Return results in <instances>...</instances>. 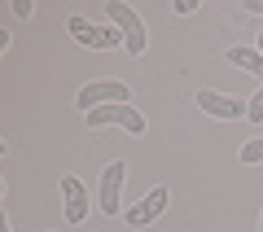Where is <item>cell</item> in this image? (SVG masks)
Here are the masks:
<instances>
[{
	"label": "cell",
	"mask_w": 263,
	"mask_h": 232,
	"mask_svg": "<svg viewBox=\"0 0 263 232\" xmlns=\"http://www.w3.org/2000/svg\"><path fill=\"white\" fill-rule=\"evenodd\" d=\"M105 22H114L123 35V48H127L132 57H141L145 44H149V35H145V22L141 13L132 9V5H119V0H105Z\"/></svg>",
	"instance_id": "6da1fadb"
},
{
	"label": "cell",
	"mask_w": 263,
	"mask_h": 232,
	"mask_svg": "<svg viewBox=\"0 0 263 232\" xmlns=\"http://www.w3.org/2000/svg\"><path fill=\"white\" fill-rule=\"evenodd\" d=\"M66 31H70V40H79L84 48H123V35L114 22H92L84 18V13H70L66 18Z\"/></svg>",
	"instance_id": "7a4b0ae2"
},
{
	"label": "cell",
	"mask_w": 263,
	"mask_h": 232,
	"mask_svg": "<svg viewBox=\"0 0 263 232\" xmlns=\"http://www.w3.org/2000/svg\"><path fill=\"white\" fill-rule=\"evenodd\" d=\"M84 123L88 127H127L132 136H141L149 123H145V114L136 110L132 101H123V105H101V110H92V114H84Z\"/></svg>",
	"instance_id": "3957f363"
},
{
	"label": "cell",
	"mask_w": 263,
	"mask_h": 232,
	"mask_svg": "<svg viewBox=\"0 0 263 232\" xmlns=\"http://www.w3.org/2000/svg\"><path fill=\"white\" fill-rule=\"evenodd\" d=\"M193 101H197V110L211 114V119H228V123L250 119V101H241V96H228V92H215V88H202Z\"/></svg>",
	"instance_id": "277c9868"
},
{
	"label": "cell",
	"mask_w": 263,
	"mask_h": 232,
	"mask_svg": "<svg viewBox=\"0 0 263 232\" xmlns=\"http://www.w3.org/2000/svg\"><path fill=\"white\" fill-rule=\"evenodd\" d=\"M75 101H79V110H84V114H92V110H101V105H123V101H132V92H127L123 79H101V84L79 88Z\"/></svg>",
	"instance_id": "5b68a950"
},
{
	"label": "cell",
	"mask_w": 263,
	"mask_h": 232,
	"mask_svg": "<svg viewBox=\"0 0 263 232\" xmlns=\"http://www.w3.org/2000/svg\"><path fill=\"white\" fill-rule=\"evenodd\" d=\"M123 180H127V162H123V158L105 162L101 188H97V202H101L105 215H123Z\"/></svg>",
	"instance_id": "8992f818"
},
{
	"label": "cell",
	"mask_w": 263,
	"mask_h": 232,
	"mask_svg": "<svg viewBox=\"0 0 263 232\" xmlns=\"http://www.w3.org/2000/svg\"><path fill=\"white\" fill-rule=\"evenodd\" d=\"M162 210H167V188H154V193H145L132 210H123V219H127V228H149Z\"/></svg>",
	"instance_id": "52a82bcc"
},
{
	"label": "cell",
	"mask_w": 263,
	"mask_h": 232,
	"mask_svg": "<svg viewBox=\"0 0 263 232\" xmlns=\"http://www.w3.org/2000/svg\"><path fill=\"white\" fill-rule=\"evenodd\" d=\"M62 215L70 223L88 219V188L79 184V176H62Z\"/></svg>",
	"instance_id": "ba28073f"
},
{
	"label": "cell",
	"mask_w": 263,
	"mask_h": 232,
	"mask_svg": "<svg viewBox=\"0 0 263 232\" xmlns=\"http://www.w3.org/2000/svg\"><path fill=\"white\" fill-rule=\"evenodd\" d=\"M228 62H233L237 66V70H246V74H259V79H263V53H259V48H246V44H233V48H228Z\"/></svg>",
	"instance_id": "9c48e42d"
},
{
	"label": "cell",
	"mask_w": 263,
	"mask_h": 232,
	"mask_svg": "<svg viewBox=\"0 0 263 232\" xmlns=\"http://www.w3.org/2000/svg\"><path fill=\"white\" fill-rule=\"evenodd\" d=\"M237 158H241L246 167H259V162H263V136L246 140V145H241V153H237Z\"/></svg>",
	"instance_id": "30bf717a"
},
{
	"label": "cell",
	"mask_w": 263,
	"mask_h": 232,
	"mask_svg": "<svg viewBox=\"0 0 263 232\" xmlns=\"http://www.w3.org/2000/svg\"><path fill=\"white\" fill-rule=\"evenodd\" d=\"M250 123H263V84H259V92L250 96Z\"/></svg>",
	"instance_id": "8fae6325"
},
{
	"label": "cell",
	"mask_w": 263,
	"mask_h": 232,
	"mask_svg": "<svg viewBox=\"0 0 263 232\" xmlns=\"http://www.w3.org/2000/svg\"><path fill=\"white\" fill-rule=\"evenodd\" d=\"M176 13H184V18H189V13H197V0H176Z\"/></svg>",
	"instance_id": "7c38bea8"
},
{
	"label": "cell",
	"mask_w": 263,
	"mask_h": 232,
	"mask_svg": "<svg viewBox=\"0 0 263 232\" xmlns=\"http://www.w3.org/2000/svg\"><path fill=\"white\" fill-rule=\"evenodd\" d=\"M246 13H263V0H246Z\"/></svg>",
	"instance_id": "4fadbf2b"
},
{
	"label": "cell",
	"mask_w": 263,
	"mask_h": 232,
	"mask_svg": "<svg viewBox=\"0 0 263 232\" xmlns=\"http://www.w3.org/2000/svg\"><path fill=\"white\" fill-rule=\"evenodd\" d=\"M0 232H13V228H9V215H5V210H0Z\"/></svg>",
	"instance_id": "5bb4252c"
},
{
	"label": "cell",
	"mask_w": 263,
	"mask_h": 232,
	"mask_svg": "<svg viewBox=\"0 0 263 232\" xmlns=\"http://www.w3.org/2000/svg\"><path fill=\"white\" fill-rule=\"evenodd\" d=\"M259 53H263V31H259Z\"/></svg>",
	"instance_id": "9a60e30c"
},
{
	"label": "cell",
	"mask_w": 263,
	"mask_h": 232,
	"mask_svg": "<svg viewBox=\"0 0 263 232\" xmlns=\"http://www.w3.org/2000/svg\"><path fill=\"white\" fill-rule=\"evenodd\" d=\"M259 232H263V219H259Z\"/></svg>",
	"instance_id": "2e32d148"
}]
</instances>
